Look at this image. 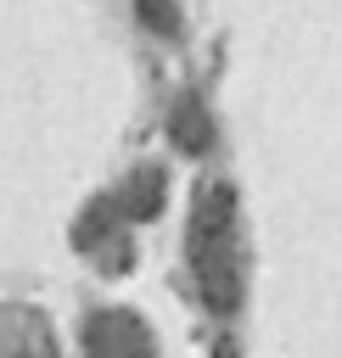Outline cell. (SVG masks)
Wrapping results in <instances>:
<instances>
[{
  "label": "cell",
  "instance_id": "cell-1",
  "mask_svg": "<svg viewBox=\"0 0 342 358\" xmlns=\"http://www.w3.org/2000/svg\"><path fill=\"white\" fill-rule=\"evenodd\" d=\"M78 352L84 358H157V330L129 302H101L78 324Z\"/></svg>",
  "mask_w": 342,
  "mask_h": 358
},
{
  "label": "cell",
  "instance_id": "cell-2",
  "mask_svg": "<svg viewBox=\"0 0 342 358\" xmlns=\"http://www.w3.org/2000/svg\"><path fill=\"white\" fill-rule=\"evenodd\" d=\"M0 358H62L50 313L34 302H0Z\"/></svg>",
  "mask_w": 342,
  "mask_h": 358
}]
</instances>
